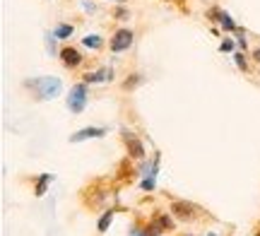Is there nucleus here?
<instances>
[{"mask_svg": "<svg viewBox=\"0 0 260 236\" xmlns=\"http://www.w3.org/2000/svg\"><path fill=\"white\" fill-rule=\"evenodd\" d=\"M24 89H29L37 102H53L63 92V82H60V77L44 75V77H37V80H27Z\"/></svg>", "mask_w": 260, "mask_h": 236, "instance_id": "obj_1", "label": "nucleus"}, {"mask_svg": "<svg viewBox=\"0 0 260 236\" xmlns=\"http://www.w3.org/2000/svg\"><path fill=\"white\" fill-rule=\"evenodd\" d=\"M169 212L176 217V222H186V224H193V222L205 217V210L200 205L190 203V200H174Z\"/></svg>", "mask_w": 260, "mask_h": 236, "instance_id": "obj_2", "label": "nucleus"}, {"mask_svg": "<svg viewBox=\"0 0 260 236\" xmlns=\"http://www.w3.org/2000/svg\"><path fill=\"white\" fill-rule=\"evenodd\" d=\"M145 227H147L149 236L169 234V231H176V217L171 212H164V210H154Z\"/></svg>", "mask_w": 260, "mask_h": 236, "instance_id": "obj_3", "label": "nucleus"}, {"mask_svg": "<svg viewBox=\"0 0 260 236\" xmlns=\"http://www.w3.org/2000/svg\"><path fill=\"white\" fill-rule=\"evenodd\" d=\"M87 102H89V87H87V82H77V85L70 87V94L65 99L70 114H82L87 109Z\"/></svg>", "mask_w": 260, "mask_h": 236, "instance_id": "obj_4", "label": "nucleus"}, {"mask_svg": "<svg viewBox=\"0 0 260 236\" xmlns=\"http://www.w3.org/2000/svg\"><path fill=\"white\" fill-rule=\"evenodd\" d=\"M133 41H135L133 29H128V27L116 29L111 34V39H109V51H111V53H125V51L133 46Z\"/></svg>", "mask_w": 260, "mask_h": 236, "instance_id": "obj_5", "label": "nucleus"}, {"mask_svg": "<svg viewBox=\"0 0 260 236\" xmlns=\"http://www.w3.org/2000/svg\"><path fill=\"white\" fill-rule=\"evenodd\" d=\"M121 140H123V145H125V152H128V157H130L133 161H142L145 157H147V150H145L142 140H140L135 132L123 130V132H121Z\"/></svg>", "mask_w": 260, "mask_h": 236, "instance_id": "obj_6", "label": "nucleus"}, {"mask_svg": "<svg viewBox=\"0 0 260 236\" xmlns=\"http://www.w3.org/2000/svg\"><path fill=\"white\" fill-rule=\"evenodd\" d=\"M82 198H87V200H82L84 208H99L104 200L109 198V190L104 188L102 181H92V183L82 190Z\"/></svg>", "mask_w": 260, "mask_h": 236, "instance_id": "obj_7", "label": "nucleus"}, {"mask_svg": "<svg viewBox=\"0 0 260 236\" xmlns=\"http://www.w3.org/2000/svg\"><path fill=\"white\" fill-rule=\"evenodd\" d=\"M58 58H60L63 68H68V70H77V68L84 63L82 51H80V48H75V46H70V44L58 51Z\"/></svg>", "mask_w": 260, "mask_h": 236, "instance_id": "obj_8", "label": "nucleus"}, {"mask_svg": "<svg viewBox=\"0 0 260 236\" xmlns=\"http://www.w3.org/2000/svg\"><path fill=\"white\" fill-rule=\"evenodd\" d=\"M159 161H161V154L154 152V157L152 161L147 164V169H145V179L140 183V188L145 190V193H152V190L157 188V171H159Z\"/></svg>", "mask_w": 260, "mask_h": 236, "instance_id": "obj_9", "label": "nucleus"}, {"mask_svg": "<svg viewBox=\"0 0 260 236\" xmlns=\"http://www.w3.org/2000/svg\"><path fill=\"white\" fill-rule=\"evenodd\" d=\"M207 17L212 19V22H219V27H222L224 31H229V34H236V31H239V24H236V22L232 19V15L224 12V10L212 8L210 12H207Z\"/></svg>", "mask_w": 260, "mask_h": 236, "instance_id": "obj_10", "label": "nucleus"}, {"mask_svg": "<svg viewBox=\"0 0 260 236\" xmlns=\"http://www.w3.org/2000/svg\"><path fill=\"white\" fill-rule=\"evenodd\" d=\"M104 135H109L106 128L102 125H87L82 130H77L70 135V142H82V140H96V138H104Z\"/></svg>", "mask_w": 260, "mask_h": 236, "instance_id": "obj_11", "label": "nucleus"}, {"mask_svg": "<svg viewBox=\"0 0 260 236\" xmlns=\"http://www.w3.org/2000/svg\"><path fill=\"white\" fill-rule=\"evenodd\" d=\"M111 80H113V70L106 65L82 75V82H87V85H99V82H111Z\"/></svg>", "mask_w": 260, "mask_h": 236, "instance_id": "obj_12", "label": "nucleus"}, {"mask_svg": "<svg viewBox=\"0 0 260 236\" xmlns=\"http://www.w3.org/2000/svg\"><path fill=\"white\" fill-rule=\"evenodd\" d=\"M113 217H116V210L109 208L102 212V217L96 219V234H106L109 231V227L113 224Z\"/></svg>", "mask_w": 260, "mask_h": 236, "instance_id": "obj_13", "label": "nucleus"}, {"mask_svg": "<svg viewBox=\"0 0 260 236\" xmlns=\"http://www.w3.org/2000/svg\"><path fill=\"white\" fill-rule=\"evenodd\" d=\"M51 181H53V174H39L37 179H34V195H37V198L46 195Z\"/></svg>", "mask_w": 260, "mask_h": 236, "instance_id": "obj_14", "label": "nucleus"}, {"mask_svg": "<svg viewBox=\"0 0 260 236\" xmlns=\"http://www.w3.org/2000/svg\"><path fill=\"white\" fill-rule=\"evenodd\" d=\"M145 80H147V77L142 75V73H130V75L121 82V89L123 92H133V89H138L140 85H145Z\"/></svg>", "mask_w": 260, "mask_h": 236, "instance_id": "obj_15", "label": "nucleus"}, {"mask_svg": "<svg viewBox=\"0 0 260 236\" xmlns=\"http://www.w3.org/2000/svg\"><path fill=\"white\" fill-rule=\"evenodd\" d=\"M73 34H75V27L68 24V22H60V24H56V29H53V37H56L58 41H65V39H70Z\"/></svg>", "mask_w": 260, "mask_h": 236, "instance_id": "obj_16", "label": "nucleus"}, {"mask_svg": "<svg viewBox=\"0 0 260 236\" xmlns=\"http://www.w3.org/2000/svg\"><path fill=\"white\" fill-rule=\"evenodd\" d=\"M82 46L89 48V51H102V48H104V39L99 37V34H87V37L82 39Z\"/></svg>", "mask_w": 260, "mask_h": 236, "instance_id": "obj_17", "label": "nucleus"}, {"mask_svg": "<svg viewBox=\"0 0 260 236\" xmlns=\"http://www.w3.org/2000/svg\"><path fill=\"white\" fill-rule=\"evenodd\" d=\"M130 159V157H128ZM128 159L121 164V169H118V181H130L133 179V169H130V164H128Z\"/></svg>", "mask_w": 260, "mask_h": 236, "instance_id": "obj_18", "label": "nucleus"}, {"mask_svg": "<svg viewBox=\"0 0 260 236\" xmlns=\"http://www.w3.org/2000/svg\"><path fill=\"white\" fill-rule=\"evenodd\" d=\"M128 236H149V231H147V227L142 224V222H135L133 227H130V231H128Z\"/></svg>", "mask_w": 260, "mask_h": 236, "instance_id": "obj_19", "label": "nucleus"}, {"mask_svg": "<svg viewBox=\"0 0 260 236\" xmlns=\"http://www.w3.org/2000/svg\"><path fill=\"white\" fill-rule=\"evenodd\" d=\"M111 15H113V19H118V22H125V19H130V10H125L123 5H118V8L111 10Z\"/></svg>", "mask_w": 260, "mask_h": 236, "instance_id": "obj_20", "label": "nucleus"}, {"mask_svg": "<svg viewBox=\"0 0 260 236\" xmlns=\"http://www.w3.org/2000/svg\"><path fill=\"white\" fill-rule=\"evenodd\" d=\"M234 63H236V68H239V70L248 73V60H246V56H243L241 51H239V53H234Z\"/></svg>", "mask_w": 260, "mask_h": 236, "instance_id": "obj_21", "label": "nucleus"}, {"mask_svg": "<svg viewBox=\"0 0 260 236\" xmlns=\"http://www.w3.org/2000/svg\"><path fill=\"white\" fill-rule=\"evenodd\" d=\"M236 34H239V39H236V46L246 51V46H248V41H246V31H243L241 27H239V31H236Z\"/></svg>", "mask_w": 260, "mask_h": 236, "instance_id": "obj_22", "label": "nucleus"}, {"mask_svg": "<svg viewBox=\"0 0 260 236\" xmlns=\"http://www.w3.org/2000/svg\"><path fill=\"white\" fill-rule=\"evenodd\" d=\"M234 46H236V44H234L232 39H224L222 44H219V51H222V53H232Z\"/></svg>", "mask_w": 260, "mask_h": 236, "instance_id": "obj_23", "label": "nucleus"}, {"mask_svg": "<svg viewBox=\"0 0 260 236\" xmlns=\"http://www.w3.org/2000/svg\"><path fill=\"white\" fill-rule=\"evenodd\" d=\"M253 60H255V63H260V46L253 51Z\"/></svg>", "mask_w": 260, "mask_h": 236, "instance_id": "obj_24", "label": "nucleus"}, {"mask_svg": "<svg viewBox=\"0 0 260 236\" xmlns=\"http://www.w3.org/2000/svg\"><path fill=\"white\" fill-rule=\"evenodd\" d=\"M113 3H118V5H123V3H128V0H113Z\"/></svg>", "mask_w": 260, "mask_h": 236, "instance_id": "obj_25", "label": "nucleus"}, {"mask_svg": "<svg viewBox=\"0 0 260 236\" xmlns=\"http://www.w3.org/2000/svg\"><path fill=\"white\" fill-rule=\"evenodd\" d=\"M255 236H260V227H258V229H255Z\"/></svg>", "mask_w": 260, "mask_h": 236, "instance_id": "obj_26", "label": "nucleus"}, {"mask_svg": "<svg viewBox=\"0 0 260 236\" xmlns=\"http://www.w3.org/2000/svg\"><path fill=\"white\" fill-rule=\"evenodd\" d=\"M178 236H190V234H178Z\"/></svg>", "mask_w": 260, "mask_h": 236, "instance_id": "obj_27", "label": "nucleus"}, {"mask_svg": "<svg viewBox=\"0 0 260 236\" xmlns=\"http://www.w3.org/2000/svg\"><path fill=\"white\" fill-rule=\"evenodd\" d=\"M207 236H214V234H207Z\"/></svg>", "mask_w": 260, "mask_h": 236, "instance_id": "obj_28", "label": "nucleus"}, {"mask_svg": "<svg viewBox=\"0 0 260 236\" xmlns=\"http://www.w3.org/2000/svg\"><path fill=\"white\" fill-rule=\"evenodd\" d=\"M161 236H164V234H161Z\"/></svg>", "mask_w": 260, "mask_h": 236, "instance_id": "obj_29", "label": "nucleus"}]
</instances>
